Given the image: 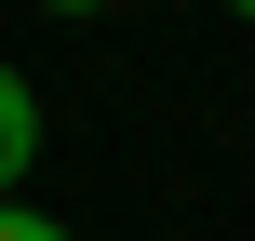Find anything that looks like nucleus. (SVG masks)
I'll return each instance as SVG.
<instances>
[{"instance_id":"f257e3e1","label":"nucleus","mask_w":255,"mask_h":241,"mask_svg":"<svg viewBox=\"0 0 255 241\" xmlns=\"http://www.w3.org/2000/svg\"><path fill=\"white\" fill-rule=\"evenodd\" d=\"M27 161H40V94H27V67H0V201L27 188Z\"/></svg>"},{"instance_id":"f03ea898","label":"nucleus","mask_w":255,"mask_h":241,"mask_svg":"<svg viewBox=\"0 0 255 241\" xmlns=\"http://www.w3.org/2000/svg\"><path fill=\"white\" fill-rule=\"evenodd\" d=\"M0 241H67V228H54L40 201H0Z\"/></svg>"},{"instance_id":"7ed1b4c3","label":"nucleus","mask_w":255,"mask_h":241,"mask_svg":"<svg viewBox=\"0 0 255 241\" xmlns=\"http://www.w3.org/2000/svg\"><path fill=\"white\" fill-rule=\"evenodd\" d=\"M40 13H108V0H40Z\"/></svg>"},{"instance_id":"20e7f679","label":"nucleus","mask_w":255,"mask_h":241,"mask_svg":"<svg viewBox=\"0 0 255 241\" xmlns=\"http://www.w3.org/2000/svg\"><path fill=\"white\" fill-rule=\"evenodd\" d=\"M229 13H242V27H255V0H229Z\"/></svg>"}]
</instances>
